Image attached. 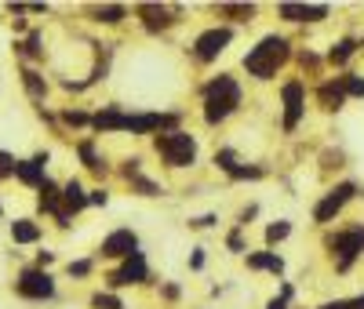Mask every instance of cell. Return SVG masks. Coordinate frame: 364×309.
I'll use <instances>...</instances> for the list:
<instances>
[{
    "label": "cell",
    "instance_id": "cb8c5ba5",
    "mask_svg": "<svg viewBox=\"0 0 364 309\" xmlns=\"http://www.w3.org/2000/svg\"><path fill=\"white\" fill-rule=\"evenodd\" d=\"M288 233H291V226H288V222H273V226L266 229V244H281Z\"/></svg>",
    "mask_w": 364,
    "mask_h": 309
},
{
    "label": "cell",
    "instance_id": "5bb4252c",
    "mask_svg": "<svg viewBox=\"0 0 364 309\" xmlns=\"http://www.w3.org/2000/svg\"><path fill=\"white\" fill-rule=\"evenodd\" d=\"M317 99H321V106H324V109H339V106H343V99H346L343 80H324V84L317 87Z\"/></svg>",
    "mask_w": 364,
    "mask_h": 309
},
{
    "label": "cell",
    "instance_id": "7c38bea8",
    "mask_svg": "<svg viewBox=\"0 0 364 309\" xmlns=\"http://www.w3.org/2000/svg\"><path fill=\"white\" fill-rule=\"evenodd\" d=\"M281 15L291 22H317L328 15V8L324 4H281Z\"/></svg>",
    "mask_w": 364,
    "mask_h": 309
},
{
    "label": "cell",
    "instance_id": "d6a6232c",
    "mask_svg": "<svg viewBox=\"0 0 364 309\" xmlns=\"http://www.w3.org/2000/svg\"><path fill=\"white\" fill-rule=\"evenodd\" d=\"M230 247H233V251H240V247H245V240H240V233H230Z\"/></svg>",
    "mask_w": 364,
    "mask_h": 309
},
{
    "label": "cell",
    "instance_id": "f546056e",
    "mask_svg": "<svg viewBox=\"0 0 364 309\" xmlns=\"http://www.w3.org/2000/svg\"><path fill=\"white\" fill-rule=\"evenodd\" d=\"M22 51H26V55H41V37L33 33V37L26 40V48H22Z\"/></svg>",
    "mask_w": 364,
    "mask_h": 309
},
{
    "label": "cell",
    "instance_id": "d590c367",
    "mask_svg": "<svg viewBox=\"0 0 364 309\" xmlns=\"http://www.w3.org/2000/svg\"><path fill=\"white\" fill-rule=\"evenodd\" d=\"M269 309H288V305H284V298H273V302H269Z\"/></svg>",
    "mask_w": 364,
    "mask_h": 309
},
{
    "label": "cell",
    "instance_id": "7402d4cb",
    "mask_svg": "<svg viewBox=\"0 0 364 309\" xmlns=\"http://www.w3.org/2000/svg\"><path fill=\"white\" fill-rule=\"evenodd\" d=\"M22 80H26V87H29V95H33V99H44V91H48V87H44V80H41L33 70H26Z\"/></svg>",
    "mask_w": 364,
    "mask_h": 309
},
{
    "label": "cell",
    "instance_id": "6da1fadb",
    "mask_svg": "<svg viewBox=\"0 0 364 309\" xmlns=\"http://www.w3.org/2000/svg\"><path fill=\"white\" fill-rule=\"evenodd\" d=\"M237 106H240V84L233 77L223 73L211 84H204V120L208 124H223Z\"/></svg>",
    "mask_w": 364,
    "mask_h": 309
},
{
    "label": "cell",
    "instance_id": "603a6c76",
    "mask_svg": "<svg viewBox=\"0 0 364 309\" xmlns=\"http://www.w3.org/2000/svg\"><path fill=\"white\" fill-rule=\"evenodd\" d=\"M95 15H99V22H120L124 18V8L120 4H102V8H95Z\"/></svg>",
    "mask_w": 364,
    "mask_h": 309
},
{
    "label": "cell",
    "instance_id": "d4e9b609",
    "mask_svg": "<svg viewBox=\"0 0 364 309\" xmlns=\"http://www.w3.org/2000/svg\"><path fill=\"white\" fill-rule=\"evenodd\" d=\"M343 87H346V95L364 99V77H343Z\"/></svg>",
    "mask_w": 364,
    "mask_h": 309
},
{
    "label": "cell",
    "instance_id": "4316f807",
    "mask_svg": "<svg viewBox=\"0 0 364 309\" xmlns=\"http://www.w3.org/2000/svg\"><path fill=\"white\" fill-rule=\"evenodd\" d=\"M8 175H15V157L0 149V178H8Z\"/></svg>",
    "mask_w": 364,
    "mask_h": 309
},
{
    "label": "cell",
    "instance_id": "484cf974",
    "mask_svg": "<svg viewBox=\"0 0 364 309\" xmlns=\"http://www.w3.org/2000/svg\"><path fill=\"white\" fill-rule=\"evenodd\" d=\"M95 305L99 309H124V302H120L117 295H95Z\"/></svg>",
    "mask_w": 364,
    "mask_h": 309
},
{
    "label": "cell",
    "instance_id": "d6986e66",
    "mask_svg": "<svg viewBox=\"0 0 364 309\" xmlns=\"http://www.w3.org/2000/svg\"><path fill=\"white\" fill-rule=\"evenodd\" d=\"M353 51H357V44H353V40H339L336 48H331V55H328V58L336 62V66H343V62H350V55H353Z\"/></svg>",
    "mask_w": 364,
    "mask_h": 309
},
{
    "label": "cell",
    "instance_id": "1f68e13d",
    "mask_svg": "<svg viewBox=\"0 0 364 309\" xmlns=\"http://www.w3.org/2000/svg\"><path fill=\"white\" fill-rule=\"evenodd\" d=\"M193 226H200V229H208V226H215V215H204V219H197Z\"/></svg>",
    "mask_w": 364,
    "mask_h": 309
},
{
    "label": "cell",
    "instance_id": "e0dca14e",
    "mask_svg": "<svg viewBox=\"0 0 364 309\" xmlns=\"http://www.w3.org/2000/svg\"><path fill=\"white\" fill-rule=\"evenodd\" d=\"M11 237H15V244H33V240H41V226L29 222V219H18L11 226Z\"/></svg>",
    "mask_w": 364,
    "mask_h": 309
},
{
    "label": "cell",
    "instance_id": "836d02e7",
    "mask_svg": "<svg viewBox=\"0 0 364 309\" xmlns=\"http://www.w3.org/2000/svg\"><path fill=\"white\" fill-rule=\"evenodd\" d=\"M87 204H106V193H102V190H95V193L87 197Z\"/></svg>",
    "mask_w": 364,
    "mask_h": 309
},
{
    "label": "cell",
    "instance_id": "83f0119b",
    "mask_svg": "<svg viewBox=\"0 0 364 309\" xmlns=\"http://www.w3.org/2000/svg\"><path fill=\"white\" fill-rule=\"evenodd\" d=\"M66 124H73V128H84V124H91V116L80 113V109H70V113H66Z\"/></svg>",
    "mask_w": 364,
    "mask_h": 309
},
{
    "label": "cell",
    "instance_id": "52a82bcc",
    "mask_svg": "<svg viewBox=\"0 0 364 309\" xmlns=\"http://www.w3.org/2000/svg\"><path fill=\"white\" fill-rule=\"evenodd\" d=\"M18 295H26V298H51L55 284H51V276L44 269H26L18 276Z\"/></svg>",
    "mask_w": 364,
    "mask_h": 309
},
{
    "label": "cell",
    "instance_id": "8992f818",
    "mask_svg": "<svg viewBox=\"0 0 364 309\" xmlns=\"http://www.w3.org/2000/svg\"><path fill=\"white\" fill-rule=\"evenodd\" d=\"M357 190H353V182H343V185H336V190H331L321 204H317V211H314V219L317 222H331V219H336V215L343 211V204L353 197Z\"/></svg>",
    "mask_w": 364,
    "mask_h": 309
},
{
    "label": "cell",
    "instance_id": "f1b7e54d",
    "mask_svg": "<svg viewBox=\"0 0 364 309\" xmlns=\"http://www.w3.org/2000/svg\"><path fill=\"white\" fill-rule=\"evenodd\" d=\"M91 273V262L80 259V262H70V276H87Z\"/></svg>",
    "mask_w": 364,
    "mask_h": 309
},
{
    "label": "cell",
    "instance_id": "4fadbf2b",
    "mask_svg": "<svg viewBox=\"0 0 364 309\" xmlns=\"http://www.w3.org/2000/svg\"><path fill=\"white\" fill-rule=\"evenodd\" d=\"M44 164H48V157H37V161H15V175H18L26 185H44Z\"/></svg>",
    "mask_w": 364,
    "mask_h": 309
},
{
    "label": "cell",
    "instance_id": "3957f363",
    "mask_svg": "<svg viewBox=\"0 0 364 309\" xmlns=\"http://www.w3.org/2000/svg\"><path fill=\"white\" fill-rule=\"evenodd\" d=\"M157 153L171 168H190L197 161V142L186 131H168V135H157Z\"/></svg>",
    "mask_w": 364,
    "mask_h": 309
},
{
    "label": "cell",
    "instance_id": "2e32d148",
    "mask_svg": "<svg viewBox=\"0 0 364 309\" xmlns=\"http://www.w3.org/2000/svg\"><path fill=\"white\" fill-rule=\"evenodd\" d=\"M63 200H66V215L73 211H80V207H87V197H84V190H80V182L73 178V182H66V190H63Z\"/></svg>",
    "mask_w": 364,
    "mask_h": 309
},
{
    "label": "cell",
    "instance_id": "277c9868",
    "mask_svg": "<svg viewBox=\"0 0 364 309\" xmlns=\"http://www.w3.org/2000/svg\"><path fill=\"white\" fill-rule=\"evenodd\" d=\"M328 247L339 255V259H336V269L346 273V269L353 266V259L364 251V226H353V229H346V233H339V237H331Z\"/></svg>",
    "mask_w": 364,
    "mask_h": 309
},
{
    "label": "cell",
    "instance_id": "30bf717a",
    "mask_svg": "<svg viewBox=\"0 0 364 309\" xmlns=\"http://www.w3.org/2000/svg\"><path fill=\"white\" fill-rule=\"evenodd\" d=\"M299 116H302V84L288 80L284 84V128L295 131L299 128Z\"/></svg>",
    "mask_w": 364,
    "mask_h": 309
},
{
    "label": "cell",
    "instance_id": "ba28073f",
    "mask_svg": "<svg viewBox=\"0 0 364 309\" xmlns=\"http://www.w3.org/2000/svg\"><path fill=\"white\" fill-rule=\"evenodd\" d=\"M139 251V237L132 233V229H117V233H109L106 240H102V255L106 259H128V255H135Z\"/></svg>",
    "mask_w": 364,
    "mask_h": 309
},
{
    "label": "cell",
    "instance_id": "ac0fdd59",
    "mask_svg": "<svg viewBox=\"0 0 364 309\" xmlns=\"http://www.w3.org/2000/svg\"><path fill=\"white\" fill-rule=\"evenodd\" d=\"M248 269H269V273H284V262L273 255V251H259V255H248Z\"/></svg>",
    "mask_w": 364,
    "mask_h": 309
},
{
    "label": "cell",
    "instance_id": "9a60e30c",
    "mask_svg": "<svg viewBox=\"0 0 364 309\" xmlns=\"http://www.w3.org/2000/svg\"><path fill=\"white\" fill-rule=\"evenodd\" d=\"M124 116H128V113H120L117 106H106L91 124H95L99 131H124Z\"/></svg>",
    "mask_w": 364,
    "mask_h": 309
},
{
    "label": "cell",
    "instance_id": "8fae6325",
    "mask_svg": "<svg viewBox=\"0 0 364 309\" xmlns=\"http://www.w3.org/2000/svg\"><path fill=\"white\" fill-rule=\"evenodd\" d=\"M139 15H142V26L146 29H154V33H157V29H168L175 18V11H168V8H161V4H139Z\"/></svg>",
    "mask_w": 364,
    "mask_h": 309
},
{
    "label": "cell",
    "instance_id": "5b68a950",
    "mask_svg": "<svg viewBox=\"0 0 364 309\" xmlns=\"http://www.w3.org/2000/svg\"><path fill=\"white\" fill-rule=\"evenodd\" d=\"M230 40H233V29H230V26L204 29V33L197 37V44H193V55H197L200 62H211V58H219V55L226 51Z\"/></svg>",
    "mask_w": 364,
    "mask_h": 309
},
{
    "label": "cell",
    "instance_id": "ffe728a7",
    "mask_svg": "<svg viewBox=\"0 0 364 309\" xmlns=\"http://www.w3.org/2000/svg\"><path fill=\"white\" fill-rule=\"evenodd\" d=\"M80 157H84V164H87L91 171H95V175H102V171H106V164L95 157V149H91V142H80Z\"/></svg>",
    "mask_w": 364,
    "mask_h": 309
},
{
    "label": "cell",
    "instance_id": "4dcf8cb0",
    "mask_svg": "<svg viewBox=\"0 0 364 309\" xmlns=\"http://www.w3.org/2000/svg\"><path fill=\"white\" fill-rule=\"evenodd\" d=\"M317 309H350V298H339V302H324Z\"/></svg>",
    "mask_w": 364,
    "mask_h": 309
},
{
    "label": "cell",
    "instance_id": "e575fe53",
    "mask_svg": "<svg viewBox=\"0 0 364 309\" xmlns=\"http://www.w3.org/2000/svg\"><path fill=\"white\" fill-rule=\"evenodd\" d=\"M190 266H193V269H200V266H204V255H200V251H193V259H190Z\"/></svg>",
    "mask_w": 364,
    "mask_h": 309
},
{
    "label": "cell",
    "instance_id": "7a4b0ae2",
    "mask_svg": "<svg viewBox=\"0 0 364 309\" xmlns=\"http://www.w3.org/2000/svg\"><path fill=\"white\" fill-rule=\"evenodd\" d=\"M284 62H288V40L273 33V37H262L259 48H252L245 55V70L252 77H259V80H269L273 73L284 66Z\"/></svg>",
    "mask_w": 364,
    "mask_h": 309
},
{
    "label": "cell",
    "instance_id": "44dd1931",
    "mask_svg": "<svg viewBox=\"0 0 364 309\" xmlns=\"http://www.w3.org/2000/svg\"><path fill=\"white\" fill-rule=\"evenodd\" d=\"M219 11H223V15H233L237 22H245V18H252V15H255V8H252V4H219Z\"/></svg>",
    "mask_w": 364,
    "mask_h": 309
},
{
    "label": "cell",
    "instance_id": "9c48e42d",
    "mask_svg": "<svg viewBox=\"0 0 364 309\" xmlns=\"http://www.w3.org/2000/svg\"><path fill=\"white\" fill-rule=\"evenodd\" d=\"M142 281H146V259H142L139 251H135V255H128V259H124V266L109 273V284H113V288H124V284H142Z\"/></svg>",
    "mask_w": 364,
    "mask_h": 309
}]
</instances>
